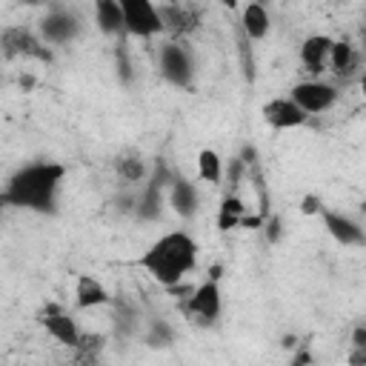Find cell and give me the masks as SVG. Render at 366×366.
I'll list each match as a JSON object with an SVG mask.
<instances>
[{
  "mask_svg": "<svg viewBox=\"0 0 366 366\" xmlns=\"http://www.w3.org/2000/svg\"><path fill=\"white\" fill-rule=\"evenodd\" d=\"M66 177V166L54 160H34L20 166L3 186V197L11 209H26L37 214L57 212V192Z\"/></svg>",
  "mask_w": 366,
  "mask_h": 366,
  "instance_id": "obj_1",
  "label": "cell"
},
{
  "mask_svg": "<svg viewBox=\"0 0 366 366\" xmlns=\"http://www.w3.org/2000/svg\"><path fill=\"white\" fill-rule=\"evenodd\" d=\"M137 266L146 269L160 286L174 289L197 266V243L183 229L166 232L140 254Z\"/></svg>",
  "mask_w": 366,
  "mask_h": 366,
  "instance_id": "obj_2",
  "label": "cell"
},
{
  "mask_svg": "<svg viewBox=\"0 0 366 366\" xmlns=\"http://www.w3.org/2000/svg\"><path fill=\"white\" fill-rule=\"evenodd\" d=\"M186 315L200 323V326H212L217 317H220V309H223V292H220V266L212 269V274L192 289V295L186 297Z\"/></svg>",
  "mask_w": 366,
  "mask_h": 366,
  "instance_id": "obj_3",
  "label": "cell"
},
{
  "mask_svg": "<svg viewBox=\"0 0 366 366\" xmlns=\"http://www.w3.org/2000/svg\"><path fill=\"white\" fill-rule=\"evenodd\" d=\"M157 66H160L163 80L177 89H189L194 80V60L183 40H166L157 49Z\"/></svg>",
  "mask_w": 366,
  "mask_h": 366,
  "instance_id": "obj_4",
  "label": "cell"
},
{
  "mask_svg": "<svg viewBox=\"0 0 366 366\" xmlns=\"http://www.w3.org/2000/svg\"><path fill=\"white\" fill-rule=\"evenodd\" d=\"M172 177H174V174L166 169V163L157 160L154 169L149 172V180H146L143 189L137 192V203H134V217H137V220L152 223V220L160 217V212H163V192L169 189Z\"/></svg>",
  "mask_w": 366,
  "mask_h": 366,
  "instance_id": "obj_5",
  "label": "cell"
},
{
  "mask_svg": "<svg viewBox=\"0 0 366 366\" xmlns=\"http://www.w3.org/2000/svg\"><path fill=\"white\" fill-rule=\"evenodd\" d=\"M0 54L14 60V57H23V60H43L49 63L51 54L49 49L43 46V40L29 29V26H6L0 31Z\"/></svg>",
  "mask_w": 366,
  "mask_h": 366,
  "instance_id": "obj_6",
  "label": "cell"
},
{
  "mask_svg": "<svg viewBox=\"0 0 366 366\" xmlns=\"http://www.w3.org/2000/svg\"><path fill=\"white\" fill-rule=\"evenodd\" d=\"M120 14H123V34L149 40L163 31L157 6L149 0H120Z\"/></svg>",
  "mask_w": 366,
  "mask_h": 366,
  "instance_id": "obj_7",
  "label": "cell"
},
{
  "mask_svg": "<svg viewBox=\"0 0 366 366\" xmlns=\"http://www.w3.org/2000/svg\"><path fill=\"white\" fill-rule=\"evenodd\" d=\"M289 100L309 117V114H323L337 103V89L323 80H300L292 86Z\"/></svg>",
  "mask_w": 366,
  "mask_h": 366,
  "instance_id": "obj_8",
  "label": "cell"
},
{
  "mask_svg": "<svg viewBox=\"0 0 366 366\" xmlns=\"http://www.w3.org/2000/svg\"><path fill=\"white\" fill-rule=\"evenodd\" d=\"M77 34H80V20L74 11H69L63 6H51L40 17V40L49 46H66Z\"/></svg>",
  "mask_w": 366,
  "mask_h": 366,
  "instance_id": "obj_9",
  "label": "cell"
},
{
  "mask_svg": "<svg viewBox=\"0 0 366 366\" xmlns=\"http://www.w3.org/2000/svg\"><path fill=\"white\" fill-rule=\"evenodd\" d=\"M157 17H160L163 31L172 34V40H180L200 26V9L189 3H160Z\"/></svg>",
  "mask_w": 366,
  "mask_h": 366,
  "instance_id": "obj_10",
  "label": "cell"
},
{
  "mask_svg": "<svg viewBox=\"0 0 366 366\" xmlns=\"http://www.w3.org/2000/svg\"><path fill=\"white\" fill-rule=\"evenodd\" d=\"M317 214L323 217L326 232H329L340 246H363V243H366V232H363V226H360L355 217H349V214H343V212H335V209H326V206H323Z\"/></svg>",
  "mask_w": 366,
  "mask_h": 366,
  "instance_id": "obj_11",
  "label": "cell"
},
{
  "mask_svg": "<svg viewBox=\"0 0 366 366\" xmlns=\"http://www.w3.org/2000/svg\"><path fill=\"white\" fill-rule=\"evenodd\" d=\"M40 323H43V329H46L57 343H63V346H69V349H74V346L80 343V335H83V332L77 329L74 317L66 315V312H60L57 306H49V309L43 312Z\"/></svg>",
  "mask_w": 366,
  "mask_h": 366,
  "instance_id": "obj_12",
  "label": "cell"
},
{
  "mask_svg": "<svg viewBox=\"0 0 366 366\" xmlns=\"http://www.w3.org/2000/svg\"><path fill=\"white\" fill-rule=\"evenodd\" d=\"M263 120L272 129H297L303 126L309 117L289 100V97H272L269 103H263Z\"/></svg>",
  "mask_w": 366,
  "mask_h": 366,
  "instance_id": "obj_13",
  "label": "cell"
},
{
  "mask_svg": "<svg viewBox=\"0 0 366 366\" xmlns=\"http://www.w3.org/2000/svg\"><path fill=\"white\" fill-rule=\"evenodd\" d=\"M169 206L180 214V217H194L197 214V206H200V197H197V189L192 180L186 177H172L169 183Z\"/></svg>",
  "mask_w": 366,
  "mask_h": 366,
  "instance_id": "obj_14",
  "label": "cell"
},
{
  "mask_svg": "<svg viewBox=\"0 0 366 366\" xmlns=\"http://www.w3.org/2000/svg\"><path fill=\"white\" fill-rule=\"evenodd\" d=\"M332 37L329 34H309L300 49H297V57L300 63L306 66V71H320L326 63H329V51H332Z\"/></svg>",
  "mask_w": 366,
  "mask_h": 366,
  "instance_id": "obj_15",
  "label": "cell"
},
{
  "mask_svg": "<svg viewBox=\"0 0 366 366\" xmlns=\"http://www.w3.org/2000/svg\"><path fill=\"white\" fill-rule=\"evenodd\" d=\"M269 11L263 3H246L243 11H240V34L252 43V40H263L269 34Z\"/></svg>",
  "mask_w": 366,
  "mask_h": 366,
  "instance_id": "obj_16",
  "label": "cell"
},
{
  "mask_svg": "<svg viewBox=\"0 0 366 366\" xmlns=\"http://www.w3.org/2000/svg\"><path fill=\"white\" fill-rule=\"evenodd\" d=\"M114 174L123 183H140L143 177H149V166L140 149H123L114 154Z\"/></svg>",
  "mask_w": 366,
  "mask_h": 366,
  "instance_id": "obj_17",
  "label": "cell"
},
{
  "mask_svg": "<svg viewBox=\"0 0 366 366\" xmlns=\"http://www.w3.org/2000/svg\"><path fill=\"white\" fill-rule=\"evenodd\" d=\"M74 303H77V309H94V306L112 303V295L106 292V286L97 277L80 274L77 277V286H74Z\"/></svg>",
  "mask_w": 366,
  "mask_h": 366,
  "instance_id": "obj_18",
  "label": "cell"
},
{
  "mask_svg": "<svg viewBox=\"0 0 366 366\" xmlns=\"http://www.w3.org/2000/svg\"><path fill=\"white\" fill-rule=\"evenodd\" d=\"M94 20H97V29L103 34H112V37L123 34V14H120L117 0H97L94 3Z\"/></svg>",
  "mask_w": 366,
  "mask_h": 366,
  "instance_id": "obj_19",
  "label": "cell"
},
{
  "mask_svg": "<svg viewBox=\"0 0 366 366\" xmlns=\"http://www.w3.org/2000/svg\"><path fill=\"white\" fill-rule=\"evenodd\" d=\"M329 66H332V71L340 74V77H349V74L360 66V60H357V54H355V49H352L349 40H335V43H332Z\"/></svg>",
  "mask_w": 366,
  "mask_h": 366,
  "instance_id": "obj_20",
  "label": "cell"
},
{
  "mask_svg": "<svg viewBox=\"0 0 366 366\" xmlns=\"http://www.w3.org/2000/svg\"><path fill=\"white\" fill-rule=\"evenodd\" d=\"M197 177L217 186L223 180V160L214 149H200L197 152Z\"/></svg>",
  "mask_w": 366,
  "mask_h": 366,
  "instance_id": "obj_21",
  "label": "cell"
},
{
  "mask_svg": "<svg viewBox=\"0 0 366 366\" xmlns=\"http://www.w3.org/2000/svg\"><path fill=\"white\" fill-rule=\"evenodd\" d=\"M103 352V335H80V343L74 346V363L77 366H97Z\"/></svg>",
  "mask_w": 366,
  "mask_h": 366,
  "instance_id": "obj_22",
  "label": "cell"
},
{
  "mask_svg": "<svg viewBox=\"0 0 366 366\" xmlns=\"http://www.w3.org/2000/svg\"><path fill=\"white\" fill-rule=\"evenodd\" d=\"M243 217H246V206H243L234 194H226L223 203H220V212H217V229H220V232L234 229Z\"/></svg>",
  "mask_w": 366,
  "mask_h": 366,
  "instance_id": "obj_23",
  "label": "cell"
},
{
  "mask_svg": "<svg viewBox=\"0 0 366 366\" xmlns=\"http://www.w3.org/2000/svg\"><path fill=\"white\" fill-rule=\"evenodd\" d=\"M149 346H169L172 340H174V335H172V329L163 323V320H152V326H149V332H146V337H143Z\"/></svg>",
  "mask_w": 366,
  "mask_h": 366,
  "instance_id": "obj_24",
  "label": "cell"
},
{
  "mask_svg": "<svg viewBox=\"0 0 366 366\" xmlns=\"http://www.w3.org/2000/svg\"><path fill=\"white\" fill-rule=\"evenodd\" d=\"M320 209H323V203H320L317 197H306V200H303V212H306V214H317Z\"/></svg>",
  "mask_w": 366,
  "mask_h": 366,
  "instance_id": "obj_25",
  "label": "cell"
},
{
  "mask_svg": "<svg viewBox=\"0 0 366 366\" xmlns=\"http://www.w3.org/2000/svg\"><path fill=\"white\" fill-rule=\"evenodd\" d=\"M309 363H312L309 352H306V349H300V352H297V355H295V357H292V360H289L286 366H309Z\"/></svg>",
  "mask_w": 366,
  "mask_h": 366,
  "instance_id": "obj_26",
  "label": "cell"
},
{
  "mask_svg": "<svg viewBox=\"0 0 366 366\" xmlns=\"http://www.w3.org/2000/svg\"><path fill=\"white\" fill-rule=\"evenodd\" d=\"M6 206H9V203H6V197H3V189H0V212H3Z\"/></svg>",
  "mask_w": 366,
  "mask_h": 366,
  "instance_id": "obj_27",
  "label": "cell"
}]
</instances>
